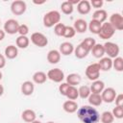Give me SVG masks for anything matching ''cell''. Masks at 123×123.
Returning <instances> with one entry per match:
<instances>
[{"label": "cell", "mask_w": 123, "mask_h": 123, "mask_svg": "<svg viewBox=\"0 0 123 123\" xmlns=\"http://www.w3.org/2000/svg\"><path fill=\"white\" fill-rule=\"evenodd\" d=\"M77 116L83 123H97L100 120V113L90 105H84L78 108Z\"/></svg>", "instance_id": "cell-1"}, {"label": "cell", "mask_w": 123, "mask_h": 123, "mask_svg": "<svg viewBox=\"0 0 123 123\" xmlns=\"http://www.w3.org/2000/svg\"><path fill=\"white\" fill-rule=\"evenodd\" d=\"M61 17L62 16H61L60 12H58L56 10L46 12L42 18V22H43L44 27H46V28L54 27L56 24L61 22Z\"/></svg>", "instance_id": "cell-2"}, {"label": "cell", "mask_w": 123, "mask_h": 123, "mask_svg": "<svg viewBox=\"0 0 123 123\" xmlns=\"http://www.w3.org/2000/svg\"><path fill=\"white\" fill-rule=\"evenodd\" d=\"M86 78L89 80V81H96V80H99V77H100V67L98 65L97 62H94V63H90L89 65L86 66Z\"/></svg>", "instance_id": "cell-3"}, {"label": "cell", "mask_w": 123, "mask_h": 123, "mask_svg": "<svg viewBox=\"0 0 123 123\" xmlns=\"http://www.w3.org/2000/svg\"><path fill=\"white\" fill-rule=\"evenodd\" d=\"M30 40H31V42L34 45H36L37 47H40V48L45 47L48 44V38H47V37L44 34L40 33V32H35V33H33L31 35Z\"/></svg>", "instance_id": "cell-4"}, {"label": "cell", "mask_w": 123, "mask_h": 123, "mask_svg": "<svg viewBox=\"0 0 123 123\" xmlns=\"http://www.w3.org/2000/svg\"><path fill=\"white\" fill-rule=\"evenodd\" d=\"M103 46H104V49H105V54L108 55L109 58H111L112 60V59L118 57L119 52H120L118 44H116L114 42H111V41H107L103 44Z\"/></svg>", "instance_id": "cell-5"}, {"label": "cell", "mask_w": 123, "mask_h": 123, "mask_svg": "<svg viewBox=\"0 0 123 123\" xmlns=\"http://www.w3.org/2000/svg\"><path fill=\"white\" fill-rule=\"evenodd\" d=\"M115 33V30L112 28V26L109 22H104L101 25L100 31L98 33V37L102 39H110Z\"/></svg>", "instance_id": "cell-6"}, {"label": "cell", "mask_w": 123, "mask_h": 123, "mask_svg": "<svg viewBox=\"0 0 123 123\" xmlns=\"http://www.w3.org/2000/svg\"><path fill=\"white\" fill-rule=\"evenodd\" d=\"M27 10V4L23 0H15L11 4V12L14 15H22Z\"/></svg>", "instance_id": "cell-7"}, {"label": "cell", "mask_w": 123, "mask_h": 123, "mask_svg": "<svg viewBox=\"0 0 123 123\" xmlns=\"http://www.w3.org/2000/svg\"><path fill=\"white\" fill-rule=\"evenodd\" d=\"M47 79L51 80L54 83H62L64 80V73L61 68H52L47 72Z\"/></svg>", "instance_id": "cell-8"}, {"label": "cell", "mask_w": 123, "mask_h": 123, "mask_svg": "<svg viewBox=\"0 0 123 123\" xmlns=\"http://www.w3.org/2000/svg\"><path fill=\"white\" fill-rule=\"evenodd\" d=\"M109 23L112 26V28L115 31H121L123 30V16L119 12H113L110 16Z\"/></svg>", "instance_id": "cell-9"}, {"label": "cell", "mask_w": 123, "mask_h": 123, "mask_svg": "<svg viewBox=\"0 0 123 123\" xmlns=\"http://www.w3.org/2000/svg\"><path fill=\"white\" fill-rule=\"evenodd\" d=\"M18 27H19L18 21L13 19V18H11V19L6 20V22L4 23V29L3 30L6 34L14 35L18 31Z\"/></svg>", "instance_id": "cell-10"}, {"label": "cell", "mask_w": 123, "mask_h": 123, "mask_svg": "<svg viewBox=\"0 0 123 123\" xmlns=\"http://www.w3.org/2000/svg\"><path fill=\"white\" fill-rule=\"evenodd\" d=\"M116 91L113 87H107V88H104V90L101 92V98H102V101L105 102V103H112L115 99V96H116Z\"/></svg>", "instance_id": "cell-11"}, {"label": "cell", "mask_w": 123, "mask_h": 123, "mask_svg": "<svg viewBox=\"0 0 123 123\" xmlns=\"http://www.w3.org/2000/svg\"><path fill=\"white\" fill-rule=\"evenodd\" d=\"M77 11L80 14H83V15H86V14L89 13L90 11H91V6H90L89 1L80 0L79 3L77 4Z\"/></svg>", "instance_id": "cell-12"}, {"label": "cell", "mask_w": 123, "mask_h": 123, "mask_svg": "<svg viewBox=\"0 0 123 123\" xmlns=\"http://www.w3.org/2000/svg\"><path fill=\"white\" fill-rule=\"evenodd\" d=\"M74 45L69 42V41H64L62 43H61L60 48H59V52L61 53V55L63 56H69L74 52Z\"/></svg>", "instance_id": "cell-13"}, {"label": "cell", "mask_w": 123, "mask_h": 123, "mask_svg": "<svg viewBox=\"0 0 123 123\" xmlns=\"http://www.w3.org/2000/svg\"><path fill=\"white\" fill-rule=\"evenodd\" d=\"M21 93L25 96H30L34 93L35 90V85L33 82L31 81H25L21 84V87H20Z\"/></svg>", "instance_id": "cell-14"}, {"label": "cell", "mask_w": 123, "mask_h": 123, "mask_svg": "<svg viewBox=\"0 0 123 123\" xmlns=\"http://www.w3.org/2000/svg\"><path fill=\"white\" fill-rule=\"evenodd\" d=\"M18 55V48L13 45V44H10L5 48L4 51V56L6 57V59L8 60H13L17 57Z\"/></svg>", "instance_id": "cell-15"}, {"label": "cell", "mask_w": 123, "mask_h": 123, "mask_svg": "<svg viewBox=\"0 0 123 123\" xmlns=\"http://www.w3.org/2000/svg\"><path fill=\"white\" fill-rule=\"evenodd\" d=\"M73 28H74V30H75L76 33H79V34L86 33V30H87V22L85 19L79 18V19H77V20L74 21Z\"/></svg>", "instance_id": "cell-16"}, {"label": "cell", "mask_w": 123, "mask_h": 123, "mask_svg": "<svg viewBox=\"0 0 123 123\" xmlns=\"http://www.w3.org/2000/svg\"><path fill=\"white\" fill-rule=\"evenodd\" d=\"M97 63L100 67V71H109L112 68V60L109 57L101 58Z\"/></svg>", "instance_id": "cell-17"}, {"label": "cell", "mask_w": 123, "mask_h": 123, "mask_svg": "<svg viewBox=\"0 0 123 123\" xmlns=\"http://www.w3.org/2000/svg\"><path fill=\"white\" fill-rule=\"evenodd\" d=\"M61 53L59 52V50L56 49H52L47 53V62L51 64H56L61 61Z\"/></svg>", "instance_id": "cell-18"}, {"label": "cell", "mask_w": 123, "mask_h": 123, "mask_svg": "<svg viewBox=\"0 0 123 123\" xmlns=\"http://www.w3.org/2000/svg\"><path fill=\"white\" fill-rule=\"evenodd\" d=\"M78 108L79 107H78L77 102L73 101V100H66L62 104V109L67 113H74V112H76Z\"/></svg>", "instance_id": "cell-19"}, {"label": "cell", "mask_w": 123, "mask_h": 123, "mask_svg": "<svg viewBox=\"0 0 123 123\" xmlns=\"http://www.w3.org/2000/svg\"><path fill=\"white\" fill-rule=\"evenodd\" d=\"M21 118L26 123H32L33 121H35L37 119V114H36L35 111H33L31 109H27V110H24L22 111Z\"/></svg>", "instance_id": "cell-20"}, {"label": "cell", "mask_w": 123, "mask_h": 123, "mask_svg": "<svg viewBox=\"0 0 123 123\" xmlns=\"http://www.w3.org/2000/svg\"><path fill=\"white\" fill-rule=\"evenodd\" d=\"M108 18V13L105 10L100 9V10H95V12L92 13V19L100 22V23H104L106 22Z\"/></svg>", "instance_id": "cell-21"}, {"label": "cell", "mask_w": 123, "mask_h": 123, "mask_svg": "<svg viewBox=\"0 0 123 123\" xmlns=\"http://www.w3.org/2000/svg\"><path fill=\"white\" fill-rule=\"evenodd\" d=\"M90 88V91L91 93H98V94H101V92L104 90L105 88V83L101 80H96V81H93L91 86H89Z\"/></svg>", "instance_id": "cell-22"}, {"label": "cell", "mask_w": 123, "mask_h": 123, "mask_svg": "<svg viewBox=\"0 0 123 123\" xmlns=\"http://www.w3.org/2000/svg\"><path fill=\"white\" fill-rule=\"evenodd\" d=\"M33 83L37 84V85H42L46 82L47 80V75L43 71H37L33 74Z\"/></svg>", "instance_id": "cell-23"}, {"label": "cell", "mask_w": 123, "mask_h": 123, "mask_svg": "<svg viewBox=\"0 0 123 123\" xmlns=\"http://www.w3.org/2000/svg\"><path fill=\"white\" fill-rule=\"evenodd\" d=\"M81 81H82V77L78 73H70L66 77V83L69 86H76L77 85H79L81 83Z\"/></svg>", "instance_id": "cell-24"}, {"label": "cell", "mask_w": 123, "mask_h": 123, "mask_svg": "<svg viewBox=\"0 0 123 123\" xmlns=\"http://www.w3.org/2000/svg\"><path fill=\"white\" fill-rule=\"evenodd\" d=\"M90 52H91L92 56H93L94 58H96V59H101V58H103L104 55H105L104 46H103V44H100V43H96V44L93 46V48L91 49Z\"/></svg>", "instance_id": "cell-25"}, {"label": "cell", "mask_w": 123, "mask_h": 123, "mask_svg": "<svg viewBox=\"0 0 123 123\" xmlns=\"http://www.w3.org/2000/svg\"><path fill=\"white\" fill-rule=\"evenodd\" d=\"M15 44L17 48L26 49L30 44V38L27 36H18L15 40Z\"/></svg>", "instance_id": "cell-26"}, {"label": "cell", "mask_w": 123, "mask_h": 123, "mask_svg": "<svg viewBox=\"0 0 123 123\" xmlns=\"http://www.w3.org/2000/svg\"><path fill=\"white\" fill-rule=\"evenodd\" d=\"M87 100H88L89 105L92 107H99L103 103L102 98H101V94H98V93H90Z\"/></svg>", "instance_id": "cell-27"}, {"label": "cell", "mask_w": 123, "mask_h": 123, "mask_svg": "<svg viewBox=\"0 0 123 123\" xmlns=\"http://www.w3.org/2000/svg\"><path fill=\"white\" fill-rule=\"evenodd\" d=\"M101 25H102V23H100L94 19H91L89 21V23H87V29L89 30L90 33H92L94 35H98L100 28H101Z\"/></svg>", "instance_id": "cell-28"}, {"label": "cell", "mask_w": 123, "mask_h": 123, "mask_svg": "<svg viewBox=\"0 0 123 123\" xmlns=\"http://www.w3.org/2000/svg\"><path fill=\"white\" fill-rule=\"evenodd\" d=\"M74 55L77 59H84L88 55V51L86 49H85L81 44H78L75 48H74Z\"/></svg>", "instance_id": "cell-29"}, {"label": "cell", "mask_w": 123, "mask_h": 123, "mask_svg": "<svg viewBox=\"0 0 123 123\" xmlns=\"http://www.w3.org/2000/svg\"><path fill=\"white\" fill-rule=\"evenodd\" d=\"M80 44H81L85 49H86L88 52H90L91 49L93 48V46L96 44V41H95V39H94L93 37H86L85 39H83Z\"/></svg>", "instance_id": "cell-30"}, {"label": "cell", "mask_w": 123, "mask_h": 123, "mask_svg": "<svg viewBox=\"0 0 123 123\" xmlns=\"http://www.w3.org/2000/svg\"><path fill=\"white\" fill-rule=\"evenodd\" d=\"M65 97H67L68 100H73L75 101L78 97H79V93H78V88L76 86H70L66 91V94H65Z\"/></svg>", "instance_id": "cell-31"}, {"label": "cell", "mask_w": 123, "mask_h": 123, "mask_svg": "<svg viewBox=\"0 0 123 123\" xmlns=\"http://www.w3.org/2000/svg\"><path fill=\"white\" fill-rule=\"evenodd\" d=\"M78 93H79V97L82 99H87L88 96L90 95L91 91L88 86L86 85H83L78 88Z\"/></svg>", "instance_id": "cell-32"}, {"label": "cell", "mask_w": 123, "mask_h": 123, "mask_svg": "<svg viewBox=\"0 0 123 123\" xmlns=\"http://www.w3.org/2000/svg\"><path fill=\"white\" fill-rule=\"evenodd\" d=\"M113 120H114V117H113L111 111H106L102 112L100 115V121L102 123H112Z\"/></svg>", "instance_id": "cell-33"}, {"label": "cell", "mask_w": 123, "mask_h": 123, "mask_svg": "<svg viewBox=\"0 0 123 123\" xmlns=\"http://www.w3.org/2000/svg\"><path fill=\"white\" fill-rule=\"evenodd\" d=\"M112 68L117 72H122L123 71V58L119 56L114 58L112 60Z\"/></svg>", "instance_id": "cell-34"}, {"label": "cell", "mask_w": 123, "mask_h": 123, "mask_svg": "<svg viewBox=\"0 0 123 123\" xmlns=\"http://www.w3.org/2000/svg\"><path fill=\"white\" fill-rule=\"evenodd\" d=\"M61 10H62V12L66 14V15H69L73 12L74 11V7L68 2V1H64L61 4Z\"/></svg>", "instance_id": "cell-35"}, {"label": "cell", "mask_w": 123, "mask_h": 123, "mask_svg": "<svg viewBox=\"0 0 123 123\" xmlns=\"http://www.w3.org/2000/svg\"><path fill=\"white\" fill-rule=\"evenodd\" d=\"M65 26H66V25H64V24L62 23V22L56 24V25L54 26V33H55V35L58 36V37H62V36H63V33H64Z\"/></svg>", "instance_id": "cell-36"}, {"label": "cell", "mask_w": 123, "mask_h": 123, "mask_svg": "<svg viewBox=\"0 0 123 123\" xmlns=\"http://www.w3.org/2000/svg\"><path fill=\"white\" fill-rule=\"evenodd\" d=\"M111 113H112V115H113L114 118H117V119L123 118V107L115 106V107L112 109Z\"/></svg>", "instance_id": "cell-37"}, {"label": "cell", "mask_w": 123, "mask_h": 123, "mask_svg": "<svg viewBox=\"0 0 123 123\" xmlns=\"http://www.w3.org/2000/svg\"><path fill=\"white\" fill-rule=\"evenodd\" d=\"M75 35H76V32H75L73 26H65L64 33H63V36H62V37H66V38H71V37H73Z\"/></svg>", "instance_id": "cell-38"}, {"label": "cell", "mask_w": 123, "mask_h": 123, "mask_svg": "<svg viewBox=\"0 0 123 123\" xmlns=\"http://www.w3.org/2000/svg\"><path fill=\"white\" fill-rule=\"evenodd\" d=\"M17 33L19 34V36H27L29 34V27H28V25H26V24H19Z\"/></svg>", "instance_id": "cell-39"}, {"label": "cell", "mask_w": 123, "mask_h": 123, "mask_svg": "<svg viewBox=\"0 0 123 123\" xmlns=\"http://www.w3.org/2000/svg\"><path fill=\"white\" fill-rule=\"evenodd\" d=\"M89 3H90V6L92 8H94L95 10H100L104 5L103 0H91Z\"/></svg>", "instance_id": "cell-40"}, {"label": "cell", "mask_w": 123, "mask_h": 123, "mask_svg": "<svg viewBox=\"0 0 123 123\" xmlns=\"http://www.w3.org/2000/svg\"><path fill=\"white\" fill-rule=\"evenodd\" d=\"M70 86L65 82V83H61V85L59 86V92L62 95V96H65V94H66V91H67V89H68V87H69Z\"/></svg>", "instance_id": "cell-41"}, {"label": "cell", "mask_w": 123, "mask_h": 123, "mask_svg": "<svg viewBox=\"0 0 123 123\" xmlns=\"http://www.w3.org/2000/svg\"><path fill=\"white\" fill-rule=\"evenodd\" d=\"M113 102H115V106L123 107V94H122V93L116 94L115 99H114V101H113Z\"/></svg>", "instance_id": "cell-42"}, {"label": "cell", "mask_w": 123, "mask_h": 123, "mask_svg": "<svg viewBox=\"0 0 123 123\" xmlns=\"http://www.w3.org/2000/svg\"><path fill=\"white\" fill-rule=\"evenodd\" d=\"M7 59L6 57L3 55V54H0V69L4 68L6 66V63H7Z\"/></svg>", "instance_id": "cell-43"}, {"label": "cell", "mask_w": 123, "mask_h": 123, "mask_svg": "<svg viewBox=\"0 0 123 123\" xmlns=\"http://www.w3.org/2000/svg\"><path fill=\"white\" fill-rule=\"evenodd\" d=\"M5 36H6V33L4 32V30L0 29V41H2L5 38Z\"/></svg>", "instance_id": "cell-44"}, {"label": "cell", "mask_w": 123, "mask_h": 123, "mask_svg": "<svg viewBox=\"0 0 123 123\" xmlns=\"http://www.w3.org/2000/svg\"><path fill=\"white\" fill-rule=\"evenodd\" d=\"M3 93H4V86L0 84V96H2Z\"/></svg>", "instance_id": "cell-45"}, {"label": "cell", "mask_w": 123, "mask_h": 123, "mask_svg": "<svg viewBox=\"0 0 123 123\" xmlns=\"http://www.w3.org/2000/svg\"><path fill=\"white\" fill-rule=\"evenodd\" d=\"M32 123H42V122H41V121H39V120H37V119H36V120H35V121H33Z\"/></svg>", "instance_id": "cell-46"}, {"label": "cell", "mask_w": 123, "mask_h": 123, "mask_svg": "<svg viewBox=\"0 0 123 123\" xmlns=\"http://www.w3.org/2000/svg\"><path fill=\"white\" fill-rule=\"evenodd\" d=\"M2 78H3V74H2V72L0 71V81L2 80Z\"/></svg>", "instance_id": "cell-47"}, {"label": "cell", "mask_w": 123, "mask_h": 123, "mask_svg": "<svg viewBox=\"0 0 123 123\" xmlns=\"http://www.w3.org/2000/svg\"><path fill=\"white\" fill-rule=\"evenodd\" d=\"M46 123H55V122H53V121H48V122H46Z\"/></svg>", "instance_id": "cell-48"}, {"label": "cell", "mask_w": 123, "mask_h": 123, "mask_svg": "<svg viewBox=\"0 0 123 123\" xmlns=\"http://www.w3.org/2000/svg\"><path fill=\"white\" fill-rule=\"evenodd\" d=\"M0 24H1V20H0Z\"/></svg>", "instance_id": "cell-49"}]
</instances>
